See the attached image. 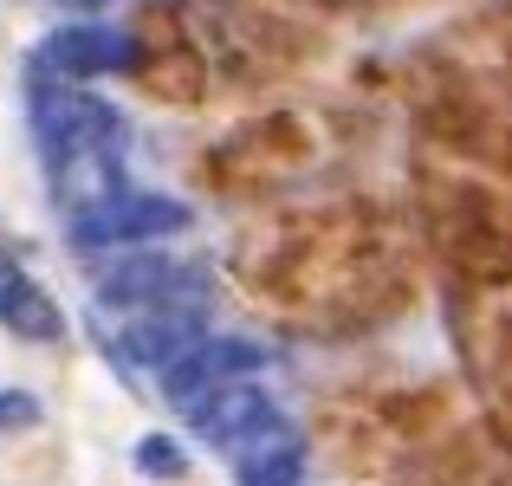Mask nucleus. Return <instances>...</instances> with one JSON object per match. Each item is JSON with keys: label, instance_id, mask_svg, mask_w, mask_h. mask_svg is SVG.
Returning <instances> with one entry per match:
<instances>
[{"label": "nucleus", "instance_id": "nucleus-1", "mask_svg": "<svg viewBox=\"0 0 512 486\" xmlns=\"http://www.w3.org/2000/svg\"><path fill=\"white\" fill-rule=\"evenodd\" d=\"M188 415H195V428L208 441H240V435H253V428H266L273 415H266V396L240 376V383H214V389H201L195 402H188Z\"/></svg>", "mask_w": 512, "mask_h": 486}, {"label": "nucleus", "instance_id": "nucleus-2", "mask_svg": "<svg viewBox=\"0 0 512 486\" xmlns=\"http://www.w3.org/2000/svg\"><path fill=\"white\" fill-rule=\"evenodd\" d=\"M299 474L305 454L279 428H260V441H247V454H240V486H299Z\"/></svg>", "mask_w": 512, "mask_h": 486}, {"label": "nucleus", "instance_id": "nucleus-3", "mask_svg": "<svg viewBox=\"0 0 512 486\" xmlns=\"http://www.w3.org/2000/svg\"><path fill=\"white\" fill-rule=\"evenodd\" d=\"M0 318L20 337H59V305L20 273H0Z\"/></svg>", "mask_w": 512, "mask_h": 486}, {"label": "nucleus", "instance_id": "nucleus-4", "mask_svg": "<svg viewBox=\"0 0 512 486\" xmlns=\"http://www.w3.org/2000/svg\"><path fill=\"white\" fill-rule=\"evenodd\" d=\"M52 59L65 72H111V65H124V39L104 33V26H72V33L52 39Z\"/></svg>", "mask_w": 512, "mask_h": 486}, {"label": "nucleus", "instance_id": "nucleus-5", "mask_svg": "<svg viewBox=\"0 0 512 486\" xmlns=\"http://www.w3.org/2000/svg\"><path fill=\"white\" fill-rule=\"evenodd\" d=\"M182 344H188V331H182V324H163V318H150V324L137 318L124 331V357L130 363H169Z\"/></svg>", "mask_w": 512, "mask_h": 486}, {"label": "nucleus", "instance_id": "nucleus-6", "mask_svg": "<svg viewBox=\"0 0 512 486\" xmlns=\"http://www.w3.org/2000/svg\"><path fill=\"white\" fill-rule=\"evenodd\" d=\"M137 467H143V474H150V480H182V448H175V441H163V435H150V441H143V448H137Z\"/></svg>", "mask_w": 512, "mask_h": 486}, {"label": "nucleus", "instance_id": "nucleus-7", "mask_svg": "<svg viewBox=\"0 0 512 486\" xmlns=\"http://www.w3.org/2000/svg\"><path fill=\"white\" fill-rule=\"evenodd\" d=\"M26 422H39V402L20 396V389H7V396H0V428H26Z\"/></svg>", "mask_w": 512, "mask_h": 486}]
</instances>
